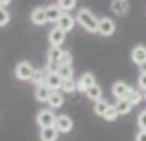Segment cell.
<instances>
[{"mask_svg": "<svg viewBox=\"0 0 146 141\" xmlns=\"http://www.w3.org/2000/svg\"><path fill=\"white\" fill-rule=\"evenodd\" d=\"M76 21L84 30H87L89 33H95L99 30V18L89 8H80L79 12H77V15H76Z\"/></svg>", "mask_w": 146, "mask_h": 141, "instance_id": "6da1fadb", "label": "cell"}, {"mask_svg": "<svg viewBox=\"0 0 146 141\" xmlns=\"http://www.w3.org/2000/svg\"><path fill=\"white\" fill-rule=\"evenodd\" d=\"M35 74V69L33 66L27 62V61H21L17 64L15 67V75H17V79H20V81H31V77Z\"/></svg>", "mask_w": 146, "mask_h": 141, "instance_id": "7a4b0ae2", "label": "cell"}, {"mask_svg": "<svg viewBox=\"0 0 146 141\" xmlns=\"http://www.w3.org/2000/svg\"><path fill=\"white\" fill-rule=\"evenodd\" d=\"M56 115L49 110V108H46V110H40L38 112V115H36V123H38V126L41 128H46V126H54L56 125Z\"/></svg>", "mask_w": 146, "mask_h": 141, "instance_id": "3957f363", "label": "cell"}, {"mask_svg": "<svg viewBox=\"0 0 146 141\" xmlns=\"http://www.w3.org/2000/svg\"><path fill=\"white\" fill-rule=\"evenodd\" d=\"M115 30H117V25H115V21L112 18H108V17L99 18V30H97L99 34H102V36H112L115 33Z\"/></svg>", "mask_w": 146, "mask_h": 141, "instance_id": "277c9868", "label": "cell"}, {"mask_svg": "<svg viewBox=\"0 0 146 141\" xmlns=\"http://www.w3.org/2000/svg\"><path fill=\"white\" fill-rule=\"evenodd\" d=\"M130 90H131V87H130L128 84L118 81V82H115V84H113L112 94H113V97H115L117 100H123V99H126V97H128Z\"/></svg>", "mask_w": 146, "mask_h": 141, "instance_id": "5b68a950", "label": "cell"}, {"mask_svg": "<svg viewBox=\"0 0 146 141\" xmlns=\"http://www.w3.org/2000/svg\"><path fill=\"white\" fill-rule=\"evenodd\" d=\"M95 84H97V82H95V77H94V74H90V72H86V74L80 75L79 82H77V90L86 94L87 90L92 87V85H95Z\"/></svg>", "mask_w": 146, "mask_h": 141, "instance_id": "8992f818", "label": "cell"}, {"mask_svg": "<svg viewBox=\"0 0 146 141\" xmlns=\"http://www.w3.org/2000/svg\"><path fill=\"white\" fill-rule=\"evenodd\" d=\"M66 40V31L61 30L59 26H54L51 31H49V43L51 46H61Z\"/></svg>", "mask_w": 146, "mask_h": 141, "instance_id": "52a82bcc", "label": "cell"}, {"mask_svg": "<svg viewBox=\"0 0 146 141\" xmlns=\"http://www.w3.org/2000/svg\"><path fill=\"white\" fill-rule=\"evenodd\" d=\"M110 8H112V12L115 15L125 17L128 13V10H130V3H128V0H112Z\"/></svg>", "mask_w": 146, "mask_h": 141, "instance_id": "ba28073f", "label": "cell"}, {"mask_svg": "<svg viewBox=\"0 0 146 141\" xmlns=\"http://www.w3.org/2000/svg\"><path fill=\"white\" fill-rule=\"evenodd\" d=\"M131 61L135 62V64H138V66L146 64V46L138 44V46L133 48V51H131Z\"/></svg>", "mask_w": 146, "mask_h": 141, "instance_id": "9c48e42d", "label": "cell"}, {"mask_svg": "<svg viewBox=\"0 0 146 141\" xmlns=\"http://www.w3.org/2000/svg\"><path fill=\"white\" fill-rule=\"evenodd\" d=\"M74 25H76V18H72L71 15H69V12H66V13L61 15V18L58 21H56V26H59L61 30H64V31H71L74 28Z\"/></svg>", "mask_w": 146, "mask_h": 141, "instance_id": "30bf717a", "label": "cell"}, {"mask_svg": "<svg viewBox=\"0 0 146 141\" xmlns=\"http://www.w3.org/2000/svg\"><path fill=\"white\" fill-rule=\"evenodd\" d=\"M62 77H61L58 72H48L46 75V84L48 87L51 89V90H59V89H62Z\"/></svg>", "mask_w": 146, "mask_h": 141, "instance_id": "8fae6325", "label": "cell"}, {"mask_svg": "<svg viewBox=\"0 0 146 141\" xmlns=\"http://www.w3.org/2000/svg\"><path fill=\"white\" fill-rule=\"evenodd\" d=\"M54 126L59 130V133H69L72 130V120L67 115H59L56 118V125Z\"/></svg>", "mask_w": 146, "mask_h": 141, "instance_id": "7c38bea8", "label": "cell"}, {"mask_svg": "<svg viewBox=\"0 0 146 141\" xmlns=\"http://www.w3.org/2000/svg\"><path fill=\"white\" fill-rule=\"evenodd\" d=\"M31 21H33L35 25H38V26H41V25H44V23H48V15H46V8H35L33 12H31Z\"/></svg>", "mask_w": 146, "mask_h": 141, "instance_id": "4fadbf2b", "label": "cell"}, {"mask_svg": "<svg viewBox=\"0 0 146 141\" xmlns=\"http://www.w3.org/2000/svg\"><path fill=\"white\" fill-rule=\"evenodd\" d=\"M58 136H59V130H58L56 126L41 128V133H40L41 141H56Z\"/></svg>", "mask_w": 146, "mask_h": 141, "instance_id": "5bb4252c", "label": "cell"}, {"mask_svg": "<svg viewBox=\"0 0 146 141\" xmlns=\"http://www.w3.org/2000/svg\"><path fill=\"white\" fill-rule=\"evenodd\" d=\"M51 89L48 87L46 84H43V85H38L36 87V92H35V97H36V100L38 102H48L49 100V97H51Z\"/></svg>", "mask_w": 146, "mask_h": 141, "instance_id": "9a60e30c", "label": "cell"}, {"mask_svg": "<svg viewBox=\"0 0 146 141\" xmlns=\"http://www.w3.org/2000/svg\"><path fill=\"white\" fill-rule=\"evenodd\" d=\"M46 15H48V21L56 23V21L61 18L62 10H61L59 5H48V7H46Z\"/></svg>", "mask_w": 146, "mask_h": 141, "instance_id": "2e32d148", "label": "cell"}, {"mask_svg": "<svg viewBox=\"0 0 146 141\" xmlns=\"http://www.w3.org/2000/svg\"><path fill=\"white\" fill-rule=\"evenodd\" d=\"M62 49L59 46H51V49L48 51V62H56V64H59V59L61 56H62Z\"/></svg>", "mask_w": 146, "mask_h": 141, "instance_id": "e0dca14e", "label": "cell"}, {"mask_svg": "<svg viewBox=\"0 0 146 141\" xmlns=\"http://www.w3.org/2000/svg\"><path fill=\"white\" fill-rule=\"evenodd\" d=\"M48 103H49L51 108H58V107H61V105L64 103V97H62V94H59L58 90H53L49 100H48Z\"/></svg>", "mask_w": 146, "mask_h": 141, "instance_id": "ac0fdd59", "label": "cell"}, {"mask_svg": "<svg viewBox=\"0 0 146 141\" xmlns=\"http://www.w3.org/2000/svg\"><path fill=\"white\" fill-rule=\"evenodd\" d=\"M86 95L90 99V100H94V102L100 100V99H102V87H99V85L95 84V85H92V87L87 90Z\"/></svg>", "mask_w": 146, "mask_h": 141, "instance_id": "d6986e66", "label": "cell"}, {"mask_svg": "<svg viewBox=\"0 0 146 141\" xmlns=\"http://www.w3.org/2000/svg\"><path fill=\"white\" fill-rule=\"evenodd\" d=\"M117 110H118V113L120 115H126V113H130L131 112V108H133V105L130 103V102L126 100V99H123V100H118L117 102Z\"/></svg>", "mask_w": 146, "mask_h": 141, "instance_id": "ffe728a7", "label": "cell"}, {"mask_svg": "<svg viewBox=\"0 0 146 141\" xmlns=\"http://www.w3.org/2000/svg\"><path fill=\"white\" fill-rule=\"evenodd\" d=\"M46 75H44V71H43V69H35V74H33V77H31V82H33L36 87H38V85H43V84L46 82Z\"/></svg>", "mask_w": 146, "mask_h": 141, "instance_id": "44dd1931", "label": "cell"}, {"mask_svg": "<svg viewBox=\"0 0 146 141\" xmlns=\"http://www.w3.org/2000/svg\"><path fill=\"white\" fill-rule=\"evenodd\" d=\"M108 107H110V103L100 99V100L95 102V105H94V112L99 115V117H104V115H105V112L108 110Z\"/></svg>", "mask_w": 146, "mask_h": 141, "instance_id": "7402d4cb", "label": "cell"}, {"mask_svg": "<svg viewBox=\"0 0 146 141\" xmlns=\"http://www.w3.org/2000/svg\"><path fill=\"white\" fill-rule=\"evenodd\" d=\"M141 99H143L141 92H139V90H135V89H131V90H130V94H128V97H126V100L130 102L133 107H135V105H138L139 102H141Z\"/></svg>", "mask_w": 146, "mask_h": 141, "instance_id": "603a6c76", "label": "cell"}, {"mask_svg": "<svg viewBox=\"0 0 146 141\" xmlns=\"http://www.w3.org/2000/svg\"><path fill=\"white\" fill-rule=\"evenodd\" d=\"M62 90L67 92V94H71V92H74V90H77V82L74 81L72 77L64 79V81H62Z\"/></svg>", "mask_w": 146, "mask_h": 141, "instance_id": "cb8c5ba5", "label": "cell"}, {"mask_svg": "<svg viewBox=\"0 0 146 141\" xmlns=\"http://www.w3.org/2000/svg\"><path fill=\"white\" fill-rule=\"evenodd\" d=\"M118 110H117V107H115V105H110V107H108V110H107L105 112V115H104V117H102V118H105L107 121H113V120H117V118H118Z\"/></svg>", "mask_w": 146, "mask_h": 141, "instance_id": "d4e9b609", "label": "cell"}, {"mask_svg": "<svg viewBox=\"0 0 146 141\" xmlns=\"http://www.w3.org/2000/svg\"><path fill=\"white\" fill-rule=\"evenodd\" d=\"M77 0H58V5L61 7L62 12H71L74 7H76Z\"/></svg>", "mask_w": 146, "mask_h": 141, "instance_id": "484cf974", "label": "cell"}, {"mask_svg": "<svg viewBox=\"0 0 146 141\" xmlns=\"http://www.w3.org/2000/svg\"><path fill=\"white\" fill-rule=\"evenodd\" d=\"M58 74L62 77V79H69V77H72V67L71 66H59V69H58Z\"/></svg>", "mask_w": 146, "mask_h": 141, "instance_id": "4316f807", "label": "cell"}, {"mask_svg": "<svg viewBox=\"0 0 146 141\" xmlns=\"http://www.w3.org/2000/svg\"><path fill=\"white\" fill-rule=\"evenodd\" d=\"M71 64H72V54L69 51H64L59 59V66H71Z\"/></svg>", "mask_w": 146, "mask_h": 141, "instance_id": "83f0119b", "label": "cell"}, {"mask_svg": "<svg viewBox=\"0 0 146 141\" xmlns=\"http://www.w3.org/2000/svg\"><path fill=\"white\" fill-rule=\"evenodd\" d=\"M8 21H10V15H8V12L5 10V8L2 7L0 8V26L8 25Z\"/></svg>", "mask_w": 146, "mask_h": 141, "instance_id": "f1b7e54d", "label": "cell"}, {"mask_svg": "<svg viewBox=\"0 0 146 141\" xmlns=\"http://www.w3.org/2000/svg\"><path fill=\"white\" fill-rule=\"evenodd\" d=\"M138 126L139 130H146V110H143L138 115Z\"/></svg>", "mask_w": 146, "mask_h": 141, "instance_id": "f546056e", "label": "cell"}, {"mask_svg": "<svg viewBox=\"0 0 146 141\" xmlns=\"http://www.w3.org/2000/svg\"><path fill=\"white\" fill-rule=\"evenodd\" d=\"M138 85L141 89H145L146 90V71H143L141 74H139V77H138Z\"/></svg>", "mask_w": 146, "mask_h": 141, "instance_id": "4dcf8cb0", "label": "cell"}, {"mask_svg": "<svg viewBox=\"0 0 146 141\" xmlns=\"http://www.w3.org/2000/svg\"><path fill=\"white\" fill-rule=\"evenodd\" d=\"M135 141H146V130H139Z\"/></svg>", "mask_w": 146, "mask_h": 141, "instance_id": "1f68e13d", "label": "cell"}, {"mask_svg": "<svg viewBox=\"0 0 146 141\" xmlns=\"http://www.w3.org/2000/svg\"><path fill=\"white\" fill-rule=\"evenodd\" d=\"M10 2H12V0H0V7H7V5H10Z\"/></svg>", "mask_w": 146, "mask_h": 141, "instance_id": "d6a6232c", "label": "cell"}, {"mask_svg": "<svg viewBox=\"0 0 146 141\" xmlns=\"http://www.w3.org/2000/svg\"><path fill=\"white\" fill-rule=\"evenodd\" d=\"M145 100H146V92H145Z\"/></svg>", "mask_w": 146, "mask_h": 141, "instance_id": "836d02e7", "label": "cell"}]
</instances>
